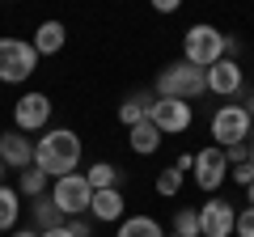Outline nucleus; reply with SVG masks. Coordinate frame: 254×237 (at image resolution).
<instances>
[{
	"label": "nucleus",
	"mask_w": 254,
	"mask_h": 237,
	"mask_svg": "<svg viewBox=\"0 0 254 237\" xmlns=\"http://www.w3.org/2000/svg\"><path fill=\"white\" fill-rule=\"evenodd\" d=\"M13 127L21 131V136H30V131H47L51 127V98L38 89H26L17 102H13Z\"/></svg>",
	"instance_id": "obj_7"
},
{
	"label": "nucleus",
	"mask_w": 254,
	"mask_h": 237,
	"mask_svg": "<svg viewBox=\"0 0 254 237\" xmlns=\"http://www.w3.org/2000/svg\"><path fill=\"white\" fill-rule=\"evenodd\" d=\"M229 55V34H220L216 26H208V21H195V26H187V34H182V59L195 68H203L208 72L212 64H220Z\"/></svg>",
	"instance_id": "obj_2"
},
{
	"label": "nucleus",
	"mask_w": 254,
	"mask_h": 237,
	"mask_svg": "<svg viewBox=\"0 0 254 237\" xmlns=\"http://www.w3.org/2000/svg\"><path fill=\"white\" fill-rule=\"evenodd\" d=\"M229 178H233L237 186H250V182H254V165H250V161H242V165H233V170H229Z\"/></svg>",
	"instance_id": "obj_25"
},
{
	"label": "nucleus",
	"mask_w": 254,
	"mask_h": 237,
	"mask_svg": "<svg viewBox=\"0 0 254 237\" xmlns=\"http://www.w3.org/2000/svg\"><path fill=\"white\" fill-rule=\"evenodd\" d=\"M195 186L199 191H208V195H216L220 186H225V178H229V157H225V148H216V144H208V148H199L195 153Z\"/></svg>",
	"instance_id": "obj_9"
},
{
	"label": "nucleus",
	"mask_w": 254,
	"mask_h": 237,
	"mask_svg": "<svg viewBox=\"0 0 254 237\" xmlns=\"http://www.w3.org/2000/svg\"><path fill=\"white\" fill-rule=\"evenodd\" d=\"M157 98H178V102H195L208 93V81H203V68L187 64V59H174V64L161 68L157 76Z\"/></svg>",
	"instance_id": "obj_3"
},
{
	"label": "nucleus",
	"mask_w": 254,
	"mask_h": 237,
	"mask_svg": "<svg viewBox=\"0 0 254 237\" xmlns=\"http://www.w3.org/2000/svg\"><path fill=\"white\" fill-rule=\"evenodd\" d=\"M161 140H165V136L153 127V123H148V118H144V123H136V127L127 131V148H131L136 157H153L157 148H161Z\"/></svg>",
	"instance_id": "obj_15"
},
{
	"label": "nucleus",
	"mask_w": 254,
	"mask_h": 237,
	"mask_svg": "<svg viewBox=\"0 0 254 237\" xmlns=\"http://www.w3.org/2000/svg\"><path fill=\"white\" fill-rule=\"evenodd\" d=\"M170 233L199 237V212H195V208H178V212H174V229H170Z\"/></svg>",
	"instance_id": "obj_22"
},
{
	"label": "nucleus",
	"mask_w": 254,
	"mask_h": 237,
	"mask_svg": "<svg viewBox=\"0 0 254 237\" xmlns=\"http://www.w3.org/2000/svg\"><path fill=\"white\" fill-rule=\"evenodd\" d=\"M38 72V51L30 38H0V81L26 85Z\"/></svg>",
	"instance_id": "obj_4"
},
{
	"label": "nucleus",
	"mask_w": 254,
	"mask_h": 237,
	"mask_svg": "<svg viewBox=\"0 0 254 237\" xmlns=\"http://www.w3.org/2000/svg\"><path fill=\"white\" fill-rule=\"evenodd\" d=\"M34 51H38V59L43 55H60L64 51V43H68V30H64V21H43V26L34 30Z\"/></svg>",
	"instance_id": "obj_14"
},
{
	"label": "nucleus",
	"mask_w": 254,
	"mask_h": 237,
	"mask_svg": "<svg viewBox=\"0 0 254 237\" xmlns=\"http://www.w3.org/2000/svg\"><path fill=\"white\" fill-rule=\"evenodd\" d=\"M21 220V195L17 186H0V233H13Z\"/></svg>",
	"instance_id": "obj_17"
},
{
	"label": "nucleus",
	"mask_w": 254,
	"mask_h": 237,
	"mask_svg": "<svg viewBox=\"0 0 254 237\" xmlns=\"http://www.w3.org/2000/svg\"><path fill=\"white\" fill-rule=\"evenodd\" d=\"M64 229H68L72 237H89V220H85V216H72V220H64Z\"/></svg>",
	"instance_id": "obj_26"
},
{
	"label": "nucleus",
	"mask_w": 254,
	"mask_h": 237,
	"mask_svg": "<svg viewBox=\"0 0 254 237\" xmlns=\"http://www.w3.org/2000/svg\"><path fill=\"white\" fill-rule=\"evenodd\" d=\"M246 203H250V208H254V182L246 186Z\"/></svg>",
	"instance_id": "obj_32"
},
{
	"label": "nucleus",
	"mask_w": 254,
	"mask_h": 237,
	"mask_svg": "<svg viewBox=\"0 0 254 237\" xmlns=\"http://www.w3.org/2000/svg\"><path fill=\"white\" fill-rule=\"evenodd\" d=\"M51 203L60 208L64 220L72 216H89V203H93V186L85 182V174H64L51 182Z\"/></svg>",
	"instance_id": "obj_6"
},
{
	"label": "nucleus",
	"mask_w": 254,
	"mask_h": 237,
	"mask_svg": "<svg viewBox=\"0 0 254 237\" xmlns=\"http://www.w3.org/2000/svg\"><path fill=\"white\" fill-rule=\"evenodd\" d=\"M246 115H250V123H254V93L246 98Z\"/></svg>",
	"instance_id": "obj_31"
},
{
	"label": "nucleus",
	"mask_w": 254,
	"mask_h": 237,
	"mask_svg": "<svg viewBox=\"0 0 254 237\" xmlns=\"http://www.w3.org/2000/svg\"><path fill=\"white\" fill-rule=\"evenodd\" d=\"M9 237H43V233H38V229H13Z\"/></svg>",
	"instance_id": "obj_29"
},
{
	"label": "nucleus",
	"mask_w": 254,
	"mask_h": 237,
	"mask_svg": "<svg viewBox=\"0 0 254 237\" xmlns=\"http://www.w3.org/2000/svg\"><path fill=\"white\" fill-rule=\"evenodd\" d=\"M165 237H178V233H165Z\"/></svg>",
	"instance_id": "obj_35"
},
{
	"label": "nucleus",
	"mask_w": 254,
	"mask_h": 237,
	"mask_svg": "<svg viewBox=\"0 0 254 237\" xmlns=\"http://www.w3.org/2000/svg\"><path fill=\"white\" fill-rule=\"evenodd\" d=\"M119 174H123L119 165H110V161H93L89 170H85V182H89L93 191H115V186H119Z\"/></svg>",
	"instance_id": "obj_20"
},
{
	"label": "nucleus",
	"mask_w": 254,
	"mask_h": 237,
	"mask_svg": "<svg viewBox=\"0 0 254 237\" xmlns=\"http://www.w3.org/2000/svg\"><path fill=\"white\" fill-rule=\"evenodd\" d=\"M182 178H187V174H182V170H174V165H170V170H161V174H157V195L174 199V195L182 191Z\"/></svg>",
	"instance_id": "obj_23"
},
{
	"label": "nucleus",
	"mask_w": 254,
	"mask_h": 237,
	"mask_svg": "<svg viewBox=\"0 0 254 237\" xmlns=\"http://www.w3.org/2000/svg\"><path fill=\"white\" fill-rule=\"evenodd\" d=\"M115 237H165V229L157 225L153 216H123Z\"/></svg>",
	"instance_id": "obj_19"
},
{
	"label": "nucleus",
	"mask_w": 254,
	"mask_h": 237,
	"mask_svg": "<svg viewBox=\"0 0 254 237\" xmlns=\"http://www.w3.org/2000/svg\"><path fill=\"white\" fill-rule=\"evenodd\" d=\"M43 237H72V233H68V229H64V225H60V229H47V233H43Z\"/></svg>",
	"instance_id": "obj_30"
},
{
	"label": "nucleus",
	"mask_w": 254,
	"mask_h": 237,
	"mask_svg": "<svg viewBox=\"0 0 254 237\" xmlns=\"http://www.w3.org/2000/svg\"><path fill=\"white\" fill-rule=\"evenodd\" d=\"M148 123H153L161 136H182V131L195 123V106L190 102H178V98H157L148 106Z\"/></svg>",
	"instance_id": "obj_8"
},
{
	"label": "nucleus",
	"mask_w": 254,
	"mask_h": 237,
	"mask_svg": "<svg viewBox=\"0 0 254 237\" xmlns=\"http://www.w3.org/2000/svg\"><path fill=\"white\" fill-rule=\"evenodd\" d=\"M47 186H51V178H47L38 165H30V170L17 174V195H21V199H43Z\"/></svg>",
	"instance_id": "obj_18"
},
{
	"label": "nucleus",
	"mask_w": 254,
	"mask_h": 237,
	"mask_svg": "<svg viewBox=\"0 0 254 237\" xmlns=\"http://www.w3.org/2000/svg\"><path fill=\"white\" fill-rule=\"evenodd\" d=\"M60 225H64V216H60V208L51 203V195L34 199V229H38V233H47V229H60Z\"/></svg>",
	"instance_id": "obj_21"
},
{
	"label": "nucleus",
	"mask_w": 254,
	"mask_h": 237,
	"mask_svg": "<svg viewBox=\"0 0 254 237\" xmlns=\"http://www.w3.org/2000/svg\"><path fill=\"white\" fill-rule=\"evenodd\" d=\"M0 161H4V170H30L34 165V140L30 136H21L17 127H9V131H0Z\"/></svg>",
	"instance_id": "obj_12"
},
{
	"label": "nucleus",
	"mask_w": 254,
	"mask_h": 237,
	"mask_svg": "<svg viewBox=\"0 0 254 237\" xmlns=\"http://www.w3.org/2000/svg\"><path fill=\"white\" fill-rule=\"evenodd\" d=\"M203 81H208V93H216V98H237V93L246 89V68L237 64V59H220V64H212L208 72H203Z\"/></svg>",
	"instance_id": "obj_11"
},
{
	"label": "nucleus",
	"mask_w": 254,
	"mask_h": 237,
	"mask_svg": "<svg viewBox=\"0 0 254 237\" xmlns=\"http://www.w3.org/2000/svg\"><path fill=\"white\" fill-rule=\"evenodd\" d=\"M34 165L51 182L64 178V174H76V165H81V136L72 127H47L34 140Z\"/></svg>",
	"instance_id": "obj_1"
},
{
	"label": "nucleus",
	"mask_w": 254,
	"mask_h": 237,
	"mask_svg": "<svg viewBox=\"0 0 254 237\" xmlns=\"http://www.w3.org/2000/svg\"><path fill=\"white\" fill-rule=\"evenodd\" d=\"M250 136H254V123H250V115H246V106H237V102L216 106V115H212V144L216 148L246 144Z\"/></svg>",
	"instance_id": "obj_5"
},
{
	"label": "nucleus",
	"mask_w": 254,
	"mask_h": 237,
	"mask_svg": "<svg viewBox=\"0 0 254 237\" xmlns=\"http://www.w3.org/2000/svg\"><path fill=\"white\" fill-rule=\"evenodd\" d=\"M233 225H237V208L220 195H208L199 208V237H233Z\"/></svg>",
	"instance_id": "obj_10"
},
{
	"label": "nucleus",
	"mask_w": 254,
	"mask_h": 237,
	"mask_svg": "<svg viewBox=\"0 0 254 237\" xmlns=\"http://www.w3.org/2000/svg\"><path fill=\"white\" fill-rule=\"evenodd\" d=\"M153 102H157V93H131V98H123V102H119V123L131 131L136 123L148 118V106H153Z\"/></svg>",
	"instance_id": "obj_16"
},
{
	"label": "nucleus",
	"mask_w": 254,
	"mask_h": 237,
	"mask_svg": "<svg viewBox=\"0 0 254 237\" xmlns=\"http://www.w3.org/2000/svg\"><path fill=\"white\" fill-rule=\"evenodd\" d=\"M174 170H182V174H190V170H195V153H182L178 161H174Z\"/></svg>",
	"instance_id": "obj_27"
},
{
	"label": "nucleus",
	"mask_w": 254,
	"mask_h": 237,
	"mask_svg": "<svg viewBox=\"0 0 254 237\" xmlns=\"http://www.w3.org/2000/svg\"><path fill=\"white\" fill-rule=\"evenodd\" d=\"M157 13H178V0H153Z\"/></svg>",
	"instance_id": "obj_28"
},
{
	"label": "nucleus",
	"mask_w": 254,
	"mask_h": 237,
	"mask_svg": "<svg viewBox=\"0 0 254 237\" xmlns=\"http://www.w3.org/2000/svg\"><path fill=\"white\" fill-rule=\"evenodd\" d=\"M233 237H254V208H242V212H237Z\"/></svg>",
	"instance_id": "obj_24"
},
{
	"label": "nucleus",
	"mask_w": 254,
	"mask_h": 237,
	"mask_svg": "<svg viewBox=\"0 0 254 237\" xmlns=\"http://www.w3.org/2000/svg\"><path fill=\"white\" fill-rule=\"evenodd\" d=\"M250 165H254V136H250Z\"/></svg>",
	"instance_id": "obj_33"
},
{
	"label": "nucleus",
	"mask_w": 254,
	"mask_h": 237,
	"mask_svg": "<svg viewBox=\"0 0 254 237\" xmlns=\"http://www.w3.org/2000/svg\"><path fill=\"white\" fill-rule=\"evenodd\" d=\"M0 186H4V161H0Z\"/></svg>",
	"instance_id": "obj_34"
},
{
	"label": "nucleus",
	"mask_w": 254,
	"mask_h": 237,
	"mask_svg": "<svg viewBox=\"0 0 254 237\" xmlns=\"http://www.w3.org/2000/svg\"><path fill=\"white\" fill-rule=\"evenodd\" d=\"M89 216L93 220H106V225H119V220L127 216V199L123 191H93V203H89Z\"/></svg>",
	"instance_id": "obj_13"
}]
</instances>
